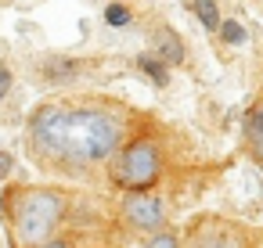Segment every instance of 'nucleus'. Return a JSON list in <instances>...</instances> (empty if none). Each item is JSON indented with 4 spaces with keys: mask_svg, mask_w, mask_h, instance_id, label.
<instances>
[{
    "mask_svg": "<svg viewBox=\"0 0 263 248\" xmlns=\"http://www.w3.org/2000/svg\"><path fill=\"white\" fill-rule=\"evenodd\" d=\"M126 144V119L98 105H40L29 115V148L44 166L90 173Z\"/></svg>",
    "mask_w": 263,
    "mask_h": 248,
    "instance_id": "f257e3e1",
    "label": "nucleus"
},
{
    "mask_svg": "<svg viewBox=\"0 0 263 248\" xmlns=\"http://www.w3.org/2000/svg\"><path fill=\"white\" fill-rule=\"evenodd\" d=\"M4 212H8L11 244L36 248L40 241L58 234L69 212V194L62 187H18L4 198Z\"/></svg>",
    "mask_w": 263,
    "mask_h": 248,
    "instance_id": "f03ea898",
    "label": "nucleus"
},
{
    "mask_svg": "<svg viewBox=\"0 0 263 248\" xmlns=\"http://www.w3.org/2000/svg\"><path fill=\"white\" fill-rule=\"evenodd\" d=\"M166 169V151L155 137L141 133L134 140H126L112 162H108V180L119 191H155V183L162 180Z\"/></svg>",
    "mask_w": 263,
    "mask_h": 248,
    "instance_id": "7ed1b4c3",
    "label": "nucleus"
},
{
    "mask_svg": "<svg viewBox=\"0 0 263 248\" xmlns=\"http://www.w3.org/2000/svg\"><path fill=\"white\" fill-rule=\"evenodd\" d=\"M180 237H184V248H252L256 244L252 226H245L231 216H216V212L195 216Z\"/></svg>",
    "mask_w": 263,
    "mask_h": 248,
    "instance_id": "20e7f679",
    "label": "nucleus"
},
{
    "mask_svg": "<svg viewBox=\"0 0 263 248\" xmlns=\"http://www.w3.org/2000/svg\"><path fill=\"white\" fill-rule=\"evenodd\" d=\"M119 216L134 234H155L162 226H170V212L166 201L155 191H123L119 201Z\"/></svg>",
    "mask_w": 263,
    "mask_h": 248,
    "instance_id": "39448f33",
    "label": "nucleus"
},
{
    "mask_svg": "<svg viewBox=\"0 0 263 248\" xmlns=\"http://www.w3.org/2000/svg\"><path fill=\"white\" fill-rule=\"evenodd\" d=\"M241 140H245V155L263 169V97H256L241 119Z\"/></svg>",
    "mask_w": 263,
    "mask_h": 248,
    "instance_id": "423d86ee",
    "label": "nucleus"
},
{
    "mask_svg": "<svg viewBox=\"0 0 263 248\" xmlns=\"http://www.w3.org/2000/svg\"><path fill=\"white\" fill-rule=\"evenodd\" d=\"M152 54H155V58H162L170 69L184 65V58H187V51H184V40H180V36H177L170 26L155 29V36H152Z\"/></svg>",
    "mask_w": 263,
    "mask_h": 248,
    "instance_id": "0eeeda50",
    "label": "nucleus"
},
{
    "mask_svg": "<svg viewBox=\"0 0 263 248\" xmlns=\"http://www.w3.org/2000/svg\"><path fill=\"white\" fill-rule=\"evenodd\" d=\"M187 8L195 11V18H198V26H202V29L220 33L223 15H220V4H216V0H187Z\"/></svg>",
    "mask_w": 263,
    "mask_h": 248,
    "instance_id": "6e6552de",
    "label": "nucleus"
},
{
    "mask_svg": "<svg viewBox=\"0 0 263 248\" xmlns=\"http://www.w3.org/2000/svg\"><path fill=\"white\" fill-rule=\"evenodd\" d=\"M80 72H83L80 61H72V58H47L44 61V79H51V83H69Z\"/></svg>",
    "mask_w": 263,
    "mask_h": 248,
    "instance_id": "1a4fd4ad",
    "label": "nucleus"
},
{
    "mask_svg": "<svg viewBox=\"0 0 263 248\" xmlns=\"http://www.w3.org/2000/svg\"><path fill=\"white\" fill-rule=\"evenodd\" d=\"M137 69H141L155 87H166V83H170V65H166L162 58H155V54H141V58H137Z\"/></svg>",
    "mask_w": 263,
    "mask_h": 248,
    "instance_id": "9d476101",
    "label": "nucleus"
},
{
    "mask_svg": "<svg viewBox=\"0 0 263 248\" xmlns=\"http://www.w3.org/2000/svg\"><path fill=\"white\" fill-rule=\"evenodd\" d=\"M216 36H220V40H223L227 47H241L249 33H245V26H241L238 18H223V22H220V33H216Z\"/></svg>",
    "mask_w": 263,
    "mask_h": 248,
    "instance_id": "9b49d317",
    "label": "nucleus"
},
{
    "mask_svg": "<svg viewBox=\"0 0 263 248\" xmlns=\"http://www.w3.org/2000/svg\"><path fill=\"white\" fill-rule=\"evenodd\" d=\"M144 248H184V237H180L177 230H170V226H162V230H155V234H148V241H144Z\"/></svg>",
    "mask_w": 263,
    "mask_h": 248,
    "instance_id": "f8f14e48",
    "label": "nucleus"
},
{
    "mask_svg": "<svg viewBox=\"0 0 263 248\" xmlns=\"http://www.w3.org/2000/svg\"><path fill=\"white\" fill-rule=\"evenodd\" d=\"M105 22H108V26H130V8H126V4H108Z\"/></svg>",
    "mask_w": 263,
    "mask_h": 248,
    "instance_id": "ddd939ff",
    "label": "nucleus"
},
{
    "mask_svg": "<svg viewBox=\"0 0 263 248\" xmlns=\"http://www.w3.org/2000/svg\"><path fill=\"white\" fill-rule=\"evenodd\" d=\"M11 83H15V79H11V69H8V65H0V101L11 94Z\"/></svg>",
    "mask_w": 263,
    "mask_h": 248,
    "instance_id": "4468645a",
    "label": "nucleus"
},
{
    "mask_svg": "<svg viewBox=\"0 0 263 248\" xmlns=\"http://www.w3.org/2000/svg\"><path fill=\"white\" fill-rule=\"evenodd\" d=\"M36 248H72V244H69L65 237H58V234H54V237H47V241H40Z\"/></svg>",
    "mask_w": 263,
    "mask_h": 248,
    "instance_id": "2eb2a0df",
    "label": "nucleus"
},
{
    "mask_svg": "<svg viewBox=\"0 0 263 248\" xmlns=\"http://www.w3.org/2000/svg\"><path fill=\"white\" fill-rule=\"evenodd\" d=\"M11 166H15V158H11L8 151H0V176H8V173H11Z\"/></svg>",
    "mask_w": 263,
    "mask_h": 248,
    "instance_id": "dca6fc26",
    "label": "nucleus"
},
{
    "mask_svg": "<svg viewBox=\"0 0 263 248\" xmlns=\"http://www.w3.org/2000/svg\"><path fill=\"white\" fill-rule=\"evenodd\" d=\"M252 248H263V230H256V244Z\"/></svg>",
    "mask_w": 263,
    "mask_h": 248,
    "instance_id": "f3484780",
    "label": "nucleus"
}]
</instances>
